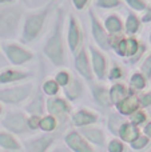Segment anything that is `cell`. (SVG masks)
<instances>
[{"label":"cell","mask_w":151,"mask_h":152,"mask_svg":"<svg viewBox=\"0 0 151 152\" xmlns=\"http://www.w3.org/2000/svg\"><path fill=\"white\" fill-rule=\"evenodd\" d=\"M34 94V84L31 81L16 83L12 86H1L0 87V103L8 105H18L27 102L32 97Z\"/></svg>","instance_id":"cell-4"},{"label":"cell","mask_w":151,"mask_h":152,"mask_svg":"<svg viewBox=\"0 0 151 152\" xmlns=\"http://www.w3.org/2000/svg\"><path fill=\"white\" fill-rule=\"evenodd\" d=\"M1 51L8 59V61L16 67L24 66L34 59V53L31 51L27 50L24 45L13 42H4L1 44Z\"/></svg>","instance_id":"cell-7"},{"label":"cell","mask_w":151,"mask_h":152,"mask_svg":"<svg viewBox=\"0 0 151 152\" xmlns=\"http://www.w3.org/2000/svg\"><path fill=\"white\" fill-rule=\"evenodd\" d=\"M45 111H47L48 115L55 116L62 126V124L66 123L68 116L71 115V104L66 97H48L45 100Z\"/></svg>","instance_id":"cell-9"},{"label":"cell","mask_w":151,"mask_h":152,"mask_svg":"<svg viewBox=\"0 0 151 152\" xmlns=\"http://www.w3.org/2000/svg\"><path fill=\"white\" fill-rule=\"evenodd\" d=\"M1 127L15 136L32 134L28 127V115L24 111L12 110L5 112L1 118Z\"/></svg>","instance_id":"cell-5"},{"label":"cell","mask_w":151,"mask_h":152,"mask_svg":"<svg viewBox=\"0 0 151 152\" xmlns=\"http://www.w3.org/2000/svg\"><path fill=\"white\" fill-rule=\"evenodd\" d=\"M96 5L104 10H112L120 5V0H96Z\"/></svg>","instance_id":"cell-38"},{"label":"cell","mask_w":151,"mask_h":152,"mask_svg":"<svg viewBox=\"0 0 151 152\" xmlns=\"http://www.w3.org/2000/svg\"><path fill=\"white\" fill-rule=\"evenodd\" d=\"M90 19H91V32H92L94 40L98 44V47L103 51L111 50V36L106 31L103 24L99 21V19L95 16L92 10L90 11Z\"/></svg>","instance_id":"cell-11"},{"label":"cell","mask_w":151,"mask_h":152,"mask_svg":"<svg viewBox=\"0 0 151 152\" xmlns=\"http://www.w3.org/2000/svg\"><path fill=\"white\" fill-rule=\"evenodd\" d=\"M63 142L72 152H96L95 147L83 137L76 128H71L63 136Z\"/></svg>","instance_id":"cell-10"},{"label":"cell","mask_w":151,"mask_h":152,"mask_svg":"<svg viewBox=\"0 0 151 152\" xmlns=\"http://www.w3.org/2000/svg\"><path fill=\"white\" fill-rule=\"evenodd\" d=\"M107 152H126V143L119 137H112L107 142Z\"/></svg>","instance_id":"cell-30"},{"label":"cell","mask_w":151,"mask_h":152,"mask_svg":"<svg viewBox=\"0 0 151 152\" xmlns=\"http://www.w3.org/2000/svg\"><path fill=\"white\" fill-rule=\"evenodd\" d=\"M43 53L56 67H63L67 61L63 39V16L60 11L58 12L50 34L45 37V42L43 44Z\"/></svg>","instance_id":"cell-1"},{"label":"cell","mask_w":151,"mask_h":152,"mask_svg":"<svg viewBox=\"0 0 151 152\" xmlns=\"http://www.w3.org/2000/svg\"><path fill=\"white\" fill-rule=\"evenodd\" d=\"M58 136V132L54 134L42 132L40 135H34L23 142V150L24 152H50L51 148L55 145Z\"/></svg>","instance_id":"cell-8"},{"label":"cell","mask_w":151,"mask_h":152,"mask_svg":"<svg viewBox=\"0 0 151 152\" xmlns=\"http://www.w3.org/2000/svg\"><path fill=\"white\" fill-rule=\"evenodd\" d=\"M80 134L83 135L87 142H90L94 147H106L107 145V137L104 131L100 127L94 126H88V127H83V128H76Z\"/></svg>","instance_id":"cell-16"},{"label":"cell","mask_w":151,"mask_h":152,"mask_svg":"<svg viewBox=\"0 0 151 152\" xmlns=\"http://www.w3.org/2000/svg\"><path fill=\"white\" fill-rule=\"evenodd\" d=\"M147 79H146V76H144L143 74H142L141 71H138V72H134L133 75L130 76V88L133 89L134 92H142L144 88L147 87Z\"/></svg>","instance_id":"cell-27"},{"label":"cell","mask_w":151,"mask_h":152,"mask_svg":"<svg viewBox=\"0 0 151 152\" xmlns=\"http://www.w3.org/2000/svg\"><path fill=\"white\" fill-rule=\"evenodd\" d=\"M21 12L19 8L0 7V37L10 39L18 32Z\"/></svg>","instance_id":"cell-6"},{"label":"cell","mask_w":151,"mask_h":152,"mask_svg":"<svg viewBox=\"0 0 151 152\" xmlns=\"http://www.w3.org/2000/svg\"><path fill=\"white\" fill-rule=\"evenodd\" d=\"M0 152H20V151H4V150H1Z\"/></svg>","instance_id":"cell-46"},{"label":"cell","mask_w":151,"mask_h":152,"mask_svg":"<svg viewBox=\"0 0 151 152\" xmlns=\"http://www.w3.org/2000/svg\"><path fill=\"white\" fill-rule=\"evenodd\" d=\"M115 108L118 110V113L122 116H128L130 118L134 112H136L138 110H141V103H139V97L136 92H133L130 96H127L125 100H122L120 103H118L115 105Z\"/></svg>","instance_id":"cell-18"},{"label":"cell","mask_w":151,"mask_h":152,"mask_svg":"<svg viewBox=\"0 0 151 152\" xmlns=\"http://www.w3.org/2000/svg\"><path fill=\"white\" fill-rule=\"evenodd\" d=\"M71 123L75 128H83V127L94 126L98 123L99 115L92 110L88 108H79L71 113Z\"/></svg>","instance_id":"cell-15"},{"label":"cell","mask_w":151,"mask_h":152,"mask_svg":"<svg viewBox=\"0 0 151 152\" xmlns=\"http://www.w3.org/2000/svg\"><path fill=\"white\" fill-rule=\"evenodd\" d=\"M149 40H150V44H151V32H150V39Z\"/></svg>","instance_id":"cell-47"},{"label":"cell","mask_w":151,"mask_h":152,"mask_svg":"<svg viewBox=\"0 0 151 152\" xmlns=\"http://www.w3.org/2000/svg\"><path fill=\"white\" fill-rule=\"evenodd\" d=\"M0 148L4 151H21L23 144L18 140L13 134L1 129L0 131Z\"/></svg>","instance_id":"cell-22"},{"label":"cell","mask_w":151,"mask_h":152,"mask_svg":"<svg viewBox=\"0 0 151 152\" xmlns=\"http://www.w3.org/2000/svg\"><path fill=\"white\" fill-rule=\"evenodd\" d=\"M83 40V34L80 24L78 21V19L74 15L68 16V26H67V45H68L70 51L72 53H76L80 50Z\"/></svg>","instance_id":"cell-13"},{"label":"cell","mask_w":151,"mask_h":152,"mask_svg":"<svg viewBox=\"0 0 151 152\" xmlns=\"http://www.w3.org/2000/svg\"><path fill=\"white\" fill-rule=\"evenodd\" d=\"M40 115H28V127L31 129L32 134L40 131Z\"/></svg>","instance_id":"cell-36"},{"label":"cell","mask_w":151,"mask_h":152,"mask_svg":"<svg viewBox=\"0 0 151 152\" xmlns=\"http://www.w3.org/2000/svg\"><path fill=\"white\" fill-rule=\"evenodd\" d=\"M63 89H64L66 99L68 100V102H75V100H78L79 97H82L83 91H84V86H83V83L76 76H72L71 83Z\"/></svg>","instance_id":"cell-23"},{"label":"cell","mask_w":151,"mask_h":152,"mask_svg":"<svg viewBox=\"0 0 151 152\" xmlns=\"http://www.w3.org/2000/svg\"><path fill=\"white\" fill-rule=\"evenodd\" d=\"M74 66L76 68L78 74L82 76L84 80L91 81L95 75L92 71V64H91V59L88 55V50H86V47H82L76 53H75V60Z\"/></svg>","instance_id":"cell-14"},{"label":"cell","mask_w":151,"mask_h":152,"mask_svg":"<svg viewBox=\"0 0 151 152\" xmlns=\"http://www.w3.org/2000/svg\"><path fill=\"white\" fill-rule=\"evenodd\" d=\"M106 31L110 34V36H114V35H120L123 34V29H125V23L122 21L120 16L111 13V15L106 16L103 23Z\"/></svg>","instance_id":"cell-24"},{"label":"cell","mask_w":151,"mask_h":152,"mask_svg":"<svg viewBox=\"0 0 151 152\" xmlns=\"http://www.w3.org/2000/svg\"><path fill=\"white\" fill-rule=\"evenodd\" d=\"M142 20L135 15L134 12H130L126 18L125 21V32L128 35V36H134L139 32V28H141Z\"/></svg>","instance_id":"cell-26"},{"label":"cell","mask_w":151,"mask_h":152,"mask_svg":"<svg viewBox=\"0 0 151 152\" xmlns=\"http://www.w3.org/2000/svg\"><path fill=\"white\" fill-rule=\"evenodd\" d=\"M138 97H139V103H141L142 110L151 107V92H142V94H138Z\"/></svg>","instance_id":"cell-39"},{"label":"cell","mask_w":151,"mask_h":152,"mask_svg":"<svg viewBox=\"0 0 151 152\" xmlns=\"http://www.w3.org/2000/svg\"><path fill=\"white\" fill-rule=\"evenodd\" d=\"M42 91L47 97H54V96H58L59 95V92H60V86L56 83L54 77L47 79L42 86Z\"/></svg>","instance_id":"cell-28"},{"label":"cell","mask_w":151,"mask_h":152,"mask_svg":"<svg viewBox=\"0 0 151 152\" xmlns=\"http://www.w3.org/2000/svg\"><path fill=\"white\" fill-rule=\"evenodd\" d=\"M91 94L95 100V103L102 108H110L111 107V102H110L108 96V89L103 86V84H92L91 86Z\"/></svg>","instance_id":"cell-21"},{"label":"cell","mask_w":151,"mask_h":152,"mask_svg":"<svg viewBox=\"0 0 151 152\" xmlns=\"http://www.w3.org/2000/svg\"><path fill=\"white\" fill-rule=\"evenodd\" d=\"M88 1H90V0H72V4H74V7L76 8L78 11H82L87 7Z\"/></svg>","instance_id":"cell-40"},{"label":"cell","mask_w":151,"mask_h":152,"mask_svg":"<svg viewBox=\"0 0 151 152\" xmlns=\"http://www.w3.org/2000/svg\"><path fill=\"white\" fill-rule=\"evenodd\" d=\"M34 74L27 71H20V69H13L7 68L0 71V87L8 86V84H16V83H23L31 79Z\"/></svg>","instance_id":"cell-17"},{"label":"cell","mask_w":151,"mask_h":152,"mask_svg":"<svg viewBox=\"0 0 151 152\" xmlns=\"http://www.w3.org/2000/svg\"><path fill=\"white\" fill-rule=\"evenodd\" d=\"M111 50L122 58H128L131 64L138 63L141 56L146 51V47L134 36H125L123 34L111 36Z\"/></svg>","instance_id":"cell-3"},{"label":"cell","mask_w":151,"mask_h":152,"mask_svg":"<svg viewBox=\"0 0 151 152\" xmlns=\"http://www.w3.org/2000/svg\"><path fill=\"white\" fill-rule=\"evenodd\" d=\"M141 129H142V134L146 135L147 137H150V139H151V120L147 121V123L144 124V126L142 127Z\"/></svg>","instance_id":"cell-42"},{"label":"cell","mask_w":151,"mask_h":152,"mask_svg":"<svg viewBox=\"0 0 151 152\" xmlns=\"http://www.w3.org/2000/svg\"><path fill=\"white\" fill-rule=\"evenodd\" d=\"M125 76V72H123V68L118 64H114L111 66V68L108 69V79L110 80H115V81H119L120 79Z\"/></svg>","instance_id":"cell-35"},{"label":"cell","mask_w":151,"mask_h":152,"mask_svg":"<svg viewBox=\"0 0 151 152\" xmlns=\"http://www.w3.org/2000/svg\"><path fill=\"white\" fill-rule=\"evenodd\" d=\"M142 23H151V5L144 11L143 16H142Z\"/></svg>","instance_id":"cell-43"},{"label":"cell","mask_w":151,"mask_h":152,"mask_svg":"<svg viewBox=\"0 0 151 152\" xmlns=\"http://www.w3.org/2000/svg\"><path fill=\"white\" fill-rule=\"evenodd\" d=\"M13 0H0V5H4V4H10V3H12Z\"/></svg>","instance_id":"cell-44"},{"label":"cell","mask_w":151,"mask_h":152,"mask_svg":"<svg viewBox=\"0 0 151 152\" xmlns=\"http://www.w3.org/2000/svg\"><path fill=\"white\" fill-rule=\"evenodd\" d=\"M3 112H4V108H3V104L0 103V116H3Z\"/></svg>","instance_id":"cell-45"},{"label":"cell","mask_w":151,"mask_h":152,"mask_svg":"<svg viewBox=\"0 0 151 152\" xmlns=\"http://www.w3.org/2000/svg\"><path fill=\"white\" fill-rule=\"evenodd\" d=\"M48 15H50V8L45 7L40 11L29 12L24 18L23 26H21V42L24 44H31L39 39L48 19Z\"/></svg>","instance_id":"cell-2"},{"label":"cell","mask_w":151,"mask_h":152,"mask_svg":"<svg viewBox=\"0 0 151 152\" xmlns=\"http://www.w3.org/2000/svg\"><path fill=\"white\" fill-rule=\"evenodd\" d=\"M150 143H151L150 137H147L146 135L141 134L133 143H130V147L133 148L134 151H142V150H144V148L149 147Z\"/></svg>","instance_id":"cell-33"},{"label":"cell","mask_w":151,"mask_h":152,"mask_svg":"<svg viewBox=\"0 0 151 152\" xmlns=\"http://www.w3.org/2000/svg\"><path fill=\"white\" fill-rule=\"evenodd\" d=\"M141 72L146 76L147 80H151V53H149V55L144 58V60L142 61Z\"/></svg>","instance_id":"cell-37"},{"label":"cell","mask_w":151,"mask_h":152,"mask_svg":"<svg viewBox=\"0 0 151 152\" xmlns=\"http://www.w3.org/2000/svg\"><path fill=\"white\" fill-rule=\"evenodd\" d=\"M50 152H72L66 144H55Z\"/></svg>","instance_id":"cell-41"},{"label":"cell","mask_w":151,"mask_h":152,"mask_svg":"<svg viewBox=\"0 0 151 152\" xmlns=\"http://www.w3.org/2000/svg\"><path fill=\"white\" fill-rule=\"evenodd\" d=\"M34 96V95H32ZM44 104L45 103L42 100V97H32V100H31V103H29L28 105L26 107V111L29 113V115H40V116H43V111H44Z\"/></svg>","instance_id":"cell-29"},{"label":"cell","mask_w":151,"mask_h":152,"mask_svg":"<svg viewBox=\"0 0 151 152\" xmlns=\"http://www.w3.org/2000/svg\"><path fill=\"white\" fill-rule=\"evenodd\" d=\"M141 134H142L141 127L135 126V124L131 123L130 120H127V121H123V123L120 124L117 135L120 140H123L125 143H128V144H130V143H133Z\"/></svg>","instance_id":"cell-20"},{"label":"cell","mask_w":151,"mask_h":152,"mask_svg":"<svg viewBox=\"0 0 151 152\" xmlns=\"http://www.w3.org/2000/svg\"><path fill=\"white\" fill-rule=\"evenodd\" d=\"M55 81L60 86V88H66L70 83H71V79H72V75L70 74L67 69H59L58 72L55 74Z\"/></svg>","instance_id":"cell-31"},{"label":"cell","mask_w":151,"mask_h":152,"mask_svg":"<svg viewBox=\"0 0 151 152\" xmlns=\"http://www.w3.org/2000/svg\"><path fill=\"white\" fill-rule=\"evenodd\" d=\"M133 89L130 88V86H126L122 81H117L108 88V96L110 102L112 105H117L118 103H120L122 100H125L127 96H130L133 94Z\"/></svg>","instance_id":"cell-19"},{"label":"cell","mask_w":151,"mask_h":152,"mask_svg":"<svg viewBox=\"0 0 151 152\" xmlns=\"http://www.w3.org/2000/svg\"><path fill=\"white\" fill-rule=\"evenodd\" d=\"M130 121L131 123H134L135 126H138V127H143L144 124L149 121V116H147V113H146V111L144 110H138L136 112H134L133 115L130 116Z\"/></svg>","instance_id":"cell-32"},{"label":"cell","mask_w":151,"mask_h":152,"mask_svg":"<svg viewBox=\"0 0 151 152\" xmlns=\"http://www.w3.org/2000/svg\"><path fill=\"white\" fill-rule=\"evenodd\" d=\"M88 53H90L91 64H92V71L94 75L98 80H104L107 76V68H108V63H107V58L99 48L95 45L90 44L88 45Z\"/></svg>","instance_id":"cell-12"},{"label":"cell","mask_w":151,"mask_h":152,"mask_svg":"<svg viewBox=\"0 0 151 152\" xmlns=\"http://www.w3.org/2000/svg\"><path fill=\"white\" fill-rule=\"evenodd\" d=\"M125 1L127 3V5L131 10L136 11V12H144L149 8L146 0H125Z\"/></svg>","instance_id":"cell-34"},{"label":"cell","mask_w":151,"mask_h":152,"mask_svg":"<svg viewBox=\"0 0 151 152\" xmlns=\"http://www.w3.org/2000/svg\"><path fill=\"white\" fill-rule=\"evenodd\" d=\"M60 127L59 120L52 115H43L40 119V131L44 134H54L58 131V128Z\"/></svg>","instance_id":"cell-25"}]
</instances>
